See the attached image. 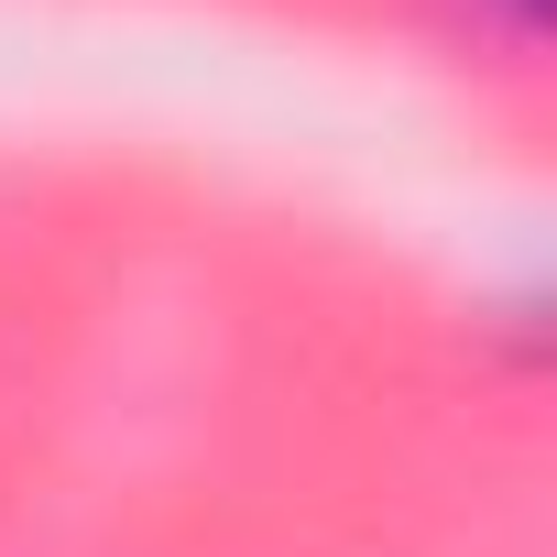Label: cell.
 <instances>
[{
	"label": "cell",
	"mask_w": 557,
	"mask_h": 557,
	"mask_svg": "<svg viewBox=\"0 0 557 557\" xmlns=\"http://www.w3.org/2000/svg\"><path fill=\"white\" fill-rule=\"evenodd\" d=\"M492 12H503V23H535V12H546V0H492Z\"/></svg>",
	"instance_id": "1"
}]
</instances>
